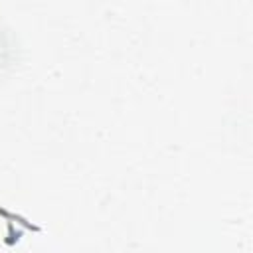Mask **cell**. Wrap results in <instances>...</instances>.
Returning <instances> with one entry per match:
<instances>
[{
  "label": "cell",
  "mask_w": 253,
  "mask_h": 253,
  "mask_svg": "<svg viewBox=\"0 0 253 253\" xmlns=\"http://www.w3.org/2000/svg\"><path fill=\"white\" fill-rule=\"evenodd\" d=\"M0 215H2V217H6V219H16L18 223H22V225H24L26 229H30V231H36V233H38V231H42V227H40V225H34V223H32L30 219H26L24 215L14 213V211H8V210H6V208H2V206H0Z\"/></svg>",
  "instance_id": "obj_1"
},
{
  "label": "cell",
  "mask_w": 253,
  "mask_h": 253,
  "mask_svg": "<svg viewBox=\"0 0 253 253\" xmlns=\"http://www.w3.org/2000/svg\"><path fill=\"white\" fill-rule=\"evenodd\" d=\"M8 237H16V241L22 237V231H18V229L14 227V223H12V221H8Z\"/></svg>",
  "instance_id": "obj_2"
}]
</instances>
